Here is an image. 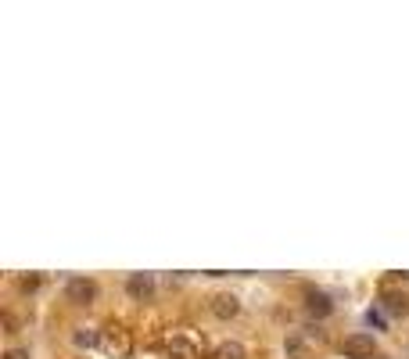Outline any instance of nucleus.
<instances>
[{"label":"nucleus","mask_w":409,"mask_h":359,"mask_svg":"<svg viewBox=\"0 0 409 359\" xmlns=\"http://www.w3.org/2000/svg\"><path fill=\"white\" fill-rule=\"evenodd\" d=\"M65 299H69L72 305H90L93 299H97V284H93L90 277H69Z\"/></svg>","instance_id":"1"},{"label":"nucleus","mask_w":409,"mask_h":359,"mask_svg":"<svg viewBox=\"0 0 409 359\" xmlns=\"http://www.w3.org/2000/svg\"><path fill=\"white\" fill-rule=\"evenodd\" d=\"M384 309L391 316H409V294L406 291H384Z\"/></svg>","instance_id":"6"},{"label":"nucleus","mask_w":409,"mask_h":359,"mask_svg":"<svg viewBox=\"0 0 409 359\" xmlns=\"http://www.w3.org/2000/svg\"><path fill=\"white\" fill-rule=\"evenodd\" d=\"M341 352L349 356V359H373V352H377V341H373V334H349L341 341Z\"/></svg>","instance_id":"2"},{"label":"nucleus","mask_w":409,"mask_h":359,"mask_svg":"<svg viewBox=\"0 0 409 359\" xmlns=\"http://www.w3.org/2000/svg\"><path fill=\"white\" fill-rule=\"evenodd\" d=\"M169 352L176 356V359H194V356H198V349H194V345H191V341H187V338H172Z\"/></svg>","instance_id":"8"},{"label":"nucleus","mask_w":409,"mask_h":359,"mask_svg":"<svg viewBox=\"0 0 409 359\" xmlns=\"http://www.w3.org/2000/svg\"><path fill=\"white\" fill-rule=\"evenodd\" d=\"M154 277L151 273H130L126 277V294H130L133 302H151L154 299Z\"/></svg>","instance_id":"3"},{"label":"nucleus","mask_w":409,"mask_h":359,"mask_svg":"<svg viewBox=\"0 0 409 359\" xmlns=\"http://www.w3.org/2000/svg\"><path fill=\"white\" fill-rule=\"evenodd\" d=\"M215 359H248V352H244L241 341H223V345L215 349Z\"/></svg>","instance_id":"7"},{"label":"nucleus","mask_w":409,"mask_h":359,"mask_svg":"<svg viewBox=\"0 0 409 359\" xmlns=\"http://www.w3.org/2000/svg\"><path fill=\"white\" fill-rule=\"evenodd\" d=\"M40 288V277H22V291H36Z\"/></svg>","instance_id":"11"},{"label":"nucleus","mask_w":409,"mask_h":359,"mask_svg":"<svg viewBox=\"0 0 409 359\" xmlns=\"http://www.w3.org/2000/svg\"><path fill=\"white\" fill-rule=\"evenodd\" d=\"M4 359H29V352L25 349H11V352H4Z\"/></svg>","instance_id":"12"},{"label":"nucleus","mask_w":409,"mask_h":359,"mask_svg":"<svg viewBox=\"0 0 409 359\" xmlns=\"http://www.w3.org/2000/svg\"><path fill=\"white\" fill-rule=\"evenodd\" d=\"M284 352H288L291 359H302V352H305V341H302V338H288V341H284Z\"/></svg>","instance_id":"10"},{"label":"nucleus","mask_w":409,"mask_h":359,"mask_svg":"<svg viewBox=\"0 0 409 359\" xmlns=\"http://www.w3.org/2000/svg\"><path fill=\"white\" fill-rule=\"evenodd\" d=\"M72 341H75V345H80V349H93V345H97V331H93V327H80V331H75L72 334Z\"/></svg>","instance_id":"9"},{"label":"nucleus","mask_w":409,"mask_h":359,"mask_svg":"<svg viewBox=\"0 0 409 359\" xmlns=\"http://www.w3.org/2000/svg\"><path fill=\"white\" fill-rule=\"evenodd\" d=\"M209 309H212V316H219V320H233L241 313V299H237V294H230V291H219V294H212Z\"/></svg>","instance_id":"4"},{"label":"nucleus","mask_w":409,"mask_h":359,"mask_svg":"<svg viewBox=\"0 0 409 359\" xmlns=\"http://www.w3.org/2000/svg\"><path fill=\"white\" fill-rule=\"evenodd\" d=\"M305 309H309L312 316H320V320H323V316H330V309H334V302H330L323 291H305Z\"/></svg>","instance_id":"5"}]
</instances>
